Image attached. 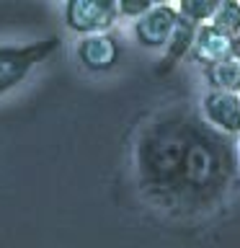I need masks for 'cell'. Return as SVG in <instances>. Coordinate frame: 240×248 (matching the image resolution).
Segmentation results:
<instances>
[{
  "instance_id": "3",
  "label": "cell",
  "mask_w": 240,
  "mask_h": 248,
  "mask_svg": "<svg viewBox=\"0 0 240 248\" xmlns=\"http://www.w3.org/2000/svg\"><path fill=\"white\" fill-rule=\"evenodd\" d=\"M116 18H119V3L114 0H70L65 5L67 29L83 36L108 34Z\"/></svg>"
},
{
  "instance_id": "4",
  "label": "cell",
  "mask_w": 240,
  "mask_h": 248,
  "mask_svg": "<svg viewBox=\"0 0 240 248\" xmlns=\"http://www.w3.org/2000/svg\"><path fill=\"white\" fill-rule=\"evenodd\" d=\"M178 23V11L176 5H168V3H155L150 11H147L142 18L135 21V34L137 44L145 46V49H165L170 34H173Z\"/></svg>"
},
{
  "instance_id": "12",
  "label": "cell",
  "mask_w": 240,
  "mask_h": 248,
  "mask_svg": "<svg viewBox=\"0 0 240 248\" xmlns=\"http://www.w3.org/2000/svg\"><path fill=\"white\" fill-rule=\"evenodd\" d=\"M155 3H150V0H121L119 3V16H127V18H142V16L150 11Z\"/></svg>"
},
{
  "instance_id": "5",
  "label": "cell",
  "mask_w": 240,
  "mask_h": 248,
  "mask_svg": "<svg viewBox=\"0 0 240 248\" xmlns=\"http://www.w3.org/2000/svg\"><path fill=\"white\" fill-rule=\"evenodd\" d=\"M201 119L220 135H240V96L222 91H207L201 96Z\"/></svg>"
},
{
  "instance_id": "9",
  "label": "cell",
  "mask_w": 240,
  "mask_h": 248,
  "mask_svg": "<svg viewBox=\"0 0 240 248\" xmlns=\"http://www.w3.org/2000/svg\"><path fill=\"white\" fill-rule=\"evenodd\" d=\"M204 78L212 91L240 96V62L235 57H227V60L217 62V65L204 67Z\"/></svg>"
},
{
  "instance_id": "8",
  "label": "cell",
  "mask_w": 240,
  "mask_h": 248,
  "mask_svg": "<svg viewBox=\"0 0 240 248\" xmlns=\"http://www.w3.org/2000/svg\"><path fill=\"white\" fill-rule=\"evenodd\" d=\"M196 29H199L196 23H191V21H186V18H181V16H178V23H176L173 34H170V39H168V44H165V57H163L160 73H165V70H173L183 57H189V54H191Z\"/></svg>"
},
{
  "instance_id": "10",
  "label": "cell",
  "mask_w": 240,
  "mask_h": 248,
  "mask_svg": "<svg viewBox=\"0 0 240 248\" xmlns=\"http://www.w3.org/2000/svg\"><path fill=\"white\" fill-rule=\"evenodd\" d=\"M209 23H212L217 31H222L225 36L235 39L240 34V3H235V0L217 3V11H214Z\"/></svg>"
},
{
  "instance_id": "6",
  "label": "cell",
  "mask_w": 240,
  "mask_h": 248,
  "mask_svg": "<svg viewBox=\"0 0 240 248\" xmlns=\"http://www.w3.org/2000/svg\"><path fill=\"white\" fill-rule=\"evenodd\" d=\"M119 57H121V44L111 31L108 34L83 36L77 42V60L90 73H106L119 62Z\"/></svg>"
},
{
  "instance_id": "7",
  "label": "cell",
  "mask_w": 240,
  "mask_h": 248,
  "mask_svg": "<svg viewBox=\"0 0 240 248\" xmlns=\"http://www.w3.org/2000/svg\"><path fill=\"white\" fill-rule=\"evenodd\" d=\"M191 57L196 60L201 67L217 65V62L232 57V39L225 36L222 31H217L212 23H204V26L196 29L194 46H191Z\"/></svg>"
},
{
  "instance_id": "2",
  "label": "cell",
  "mask_w": 240,
  "mask_h": 248,
  "mask_svg": "<svg viewBox=\"0 0 240 248\" xmlns=\"http://www.w3.org/2000/svg\"><path fill=\"white\" fill-rule=\"evenodd\" d=\"M60 49V36L52 34L23 46H0V96L13 91L31 75L39 62L49 60Z\"/></svg>"
},
{
  "instance_id": "11",
  "label": "cell",
  "mask_w": 240,
  "mask_h": 248,
  "mask_svg": "<svg viewBox=\"0 0 240 248\" xmlns=\"http://www.w3.org/2000/svg\"><path fill=\"white\" fill-rule=\"evenodd\" d=\"M176 11L181 18L196 23V26H204V23L212 21V16L217 11V0H181L176 5Z\"/></svg>"
},
{
  "instance_id": "13",
  "label": "cell",
  "mask_w": 240,
  "mask_h": 248,
  "mask_svg": "<svg viewBox=\"0 0 240 248\" xmlns=\"http://www.w3.org/2000/svg\"><path fill=\"white\" fill-rule=\"evenodd\" d=\"M232 57H235L238 62H240V34L232 39Z\"/></svg>"
},
{
  "instance_id": "1",
  "label": "cell",
  "mask_w": 240,
  "mask_h": 248,
  "mask_svg": "<svg viewBox=\"0 0 240 248\" xmlns=\"http://www.w3.org/2000/svg\"><path fill=\"white\" fill-rule=\"evenodd\" d=\"M135 160L142 194L176 215L212 209L238 176L232 140L183 106L160 111L145 124Z\"/></svg>"
}]
</instances>
